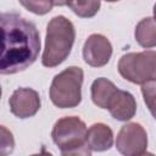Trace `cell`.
Listing matches in <instances>:
<instances>
[{
  "instance_id": "6da1fadb",
  "label": "cell",
  "mask_w": 156,
  "mask_h": 156,
  "mask_svg": "<svg viewBox=\"0 0 156 156\" xmlns=\"http://www.w3.org/2000/svg\"><path fill=\"white\" fill-rule=\"evenodd\" d=\"M2 50L0 73L15 74L33 65L40 51L37 26L16 12H2L0 17Z\"/></svg>"
},
{
  "instance_id": "7a4b0ae2",
  "label": "cell",
  "mask_w": 156,
  "mask_h": 156,
  "mask_svg": "<svg viewBox=\"0 0 156 156\" xmlns=\"http://www.w3.org/2000/svg\"><path fill=\"white\" fill-rule=\"evenodd\" d=\"M76 39L73 23L65 16L52 17L46 26L45 48L41 63L45 67H56L71 54Z\"/></svg>"
},
{
  "instance_id": "3957f363",
  "label": "cell",
  "mask_w": 156,
  "mask_h": 156,
  "mask_svg": "<svg viewBox=\"0 0 156 156\" xmlns=\"http://www.w3.org/2000/svg\"><path fill=\"white\" fill-rule=\"evenodd\" d=\"M87 133L88 128L79 117L66 116L55 122L51 138L62 155H90Z\"/></svg>"
},
{
  "instance_id": "277c9868",
  "label": "cell",
  "mask_w": 156,
  "mask_h": 156,
  "mask_svg": "<svg viewBox=\"0 0 156 156\" xmlns=\"http://www.w3.org/2000/svg\"><path fill=\"white\" fill-rule=\"evenodd\" d=\"M84 73L80 67L71 66L56 74L51 82L49 95L58 108H73L82 101V84Z\"/></svg>"
},
{
  "instance_id": "5b68a950",
  "label": "cell",
  "mask_w": 156,
  "mask_h": 156,
  "mask_svg": "<svg viewBox=\"0 0 156 156\" xmlns=\"http://www.w3.org/2000/svg\"><path fill=\"white\" fill-rule=\"evenodd\" d=\"M117 68L124 79L134 84L156 80V51L145 50L124 54L121 56Z\"/></svg>"
},
{
  "instance_id": "8992f818",
  "label": "cell",
  "mask_w": 156,
  "mask_h": 156,
  "mask_svg": "<svg viewBox=\"0 0 156 156\" xmlns=\"http://www.w3.org/2000/svg\"><path fill=\"white\" fill-rule=\"evenodd\" d=\"M116 147L122 155L126 156H139L146 154V130L136 122H129L122 126L116 138Z\"/></svg>"
},
{
  "instance_id": "52a82bcc",
  "label": "cell",
  "mask_w": 156,
  "mask_h": 156,
  "mask_svg": "<svg viewBox=\"0 0 156 156\" xmlns=\"http://www.w3.org/2000/svg\"><path fill=\"white\" fill-rule=\"evenodd\" d=\"M9 105L10 111L16 117L29 118L39 111L41 101L37 90L32 88H18L12 93Z\"/></svg>"
},
{
  "instance_id": "ba28073f",
  "label": "cell",
  "mask_w": 156,
  "mask_h": 156,
  "mask_svg": "<svg viewBox=\"0 0 156 156\" xmlns=\"http://www.w3.org/2000/svg\"><path fill=\"white\" fill-rule=\"evenodd\" d=\"M112 55V45L102 34H91L84 43L83 58L91 67H102L108 63Z\"/></svg>"
},
{
  "instance_id": "9c48e42d",
  "label": "cell",
  "mask_w": 156,
  "mask_h": 156,
  "mask_svg": "<svg viewBox=\"0 0 156 156\" xmlns=\"http://www.w3.org/2000/svg\"><path fill=\"white\" fill-rule=\"evenodd\" d=\"M107 110L115 119L126 122L134 117L136 112V101L129 91L118 89L110 101Z\"/></svg>"
},
{
  "instance_id": "30bf717a",
  "label": "cell",
  "mask_w": 156,
  "mask_h": 156,
  "mask_svg": "<svg viewBox=\"0 0 156 156\" xmlns=\"http://www.w3.org/2000/svg\"><path fill=\"white\" fill-rule=\"evenodd\" d=\"M87 144L91 151H106L113 144V132L104 123H94L87 133Z\"/></svg>"
},
{
  "instance_id": "8fae6325",
  "label": "cell",
  "mask_w": 156,
  "mask_h": 156,
  "mask_svg": "<svg viewBox=\"0 0 156 156\" xmlns=\"http://www.w3.org/2000/svg\"><path fill=\"white\" fill-rule=\"evenodd\" d=\"M118 88L107 78H98L91 84V100L100 108H107Z\"/></svg>"
},
{
  "instance_id": "7c38bea8",
  "label": "cell",
  "mask_w": 156,
  "mask_h": 156,
  "mask_svg": "<svg viewBox=\"0 0 156 156\" xmlns=\"http://www.w3.org/2000/svg\"><path fill=\"white\" fill-rule=\"evenodd\" d=\"M134 37L143 48L150 49L156 46V20L152 17L143 18L135 27Z\"/></svg>"
},
{
  "instance_id": "4fadbf2b",
  "label": "cell",
  "mask_w": 156,
  "mask_h": 156,
  "mask_svg": "<svg viewBox=\"0 0 156 156\" xmlns=\"http://www.w3.org/2000/svg\"><path fill=\"white\" fill-rule=\"evenodd\" d=\"M100 0H67V6L82 18L94 17L100 9Z\"/></svg>"
},
{
  "instance_id": "5bb4252c",
  "label": "cell",
  "mask_w": 156,
  "mask_h": 156,
  "mask_svg": "<svg viewBox=\"0 0 156 156\" xmlns=\"http://www.w3.org/2000/svg\"><path fill=\"white\" fill-rule=\"evenodd\" d=\"M141 93L146 107L156 119V80H150L141 84Z\"/></svg>"
},
{
  "instance_id": "9a60e30c",
  "label": "cell",
  "mask_w": 156,
  "mask_h": 156,
  "mask_svg": "<svg viewBox=\"0 0 156 156\" xmlns=\"http://www.w3.org/2000/svg\"><path fill=\"white\" fill-rule=\"evenodd\" d=\"M18 1L24 9L39 16L46 15L48 12L51 11L54 6L52 0H18Z\"/></svg>"
},
{
  "instance_id": "2e32d148",
  "label": "cell",
  "mask_w": 156,
  "mask_h": 156,
  "mask_svg": "<svg viewBox=\"0 0 156 156\" xmlns=\"http://www.w3.org/2000/svg\"><path fill=\"white\" fill-rule=\"evenodd\" d=\"M13 146H15V140H13L12 133L7 130L4 126H1V143H0L1 155H7L12 152Z\"/></svg>"
},
{
  "instance_id": "e0dca14e",
  "label": "cell",
  "mask_w": 156,
  "mask_h": 156,
  "mask_svg": "<svg viewBox=\"0 0 156 156\" xmlns=\"http://www.w3.org/2000/svg\"><path fill=\"white\" fill-rule=\"evenodd\" d=\"M54 1V5L56 6H65L67 5V0H52Z\"/></svg>"
},
{
  "instance_id": "ac0fdd59",
  "label": "cell",
  "mask_w": 156,
  "mask_h": 156,
  "mask_svg": "<svg viewBox=\"0 0 156 156\" xmlns=\"http://www.w3.org/2000/svg\"><path fill=\"white\" fill-rule=\"evenodd\" d=\"M154 18L156 20V2H155V5H154Z\"/></svg>"
},
{
  "instance_id": "d6986e66",
  "label": "cell",
  "mask_w": 156,
  "mask_h": 156,
  "mask_svg": "<svg viewBox=\"0 0 156 156\" xmlns=\"http://www.w3.org/2000/svg\"><path fill=\"white\" fill-rule=\"evenodd\" d=\"M106 1H108V2H115V1H118V0H106Z\"/></svg>"
}]
</instances>
